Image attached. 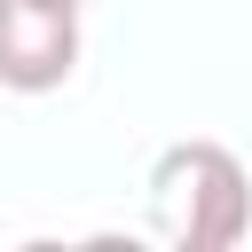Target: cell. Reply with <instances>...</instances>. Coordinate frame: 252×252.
Listing matches in <instances>:
<instances>
[{"label":"cell","mask_w":252,"mask_h":252,"mask_svg":"<svg viewBox=\"0 0 252 252\" xmlns=\"http://www.w3.org/2000/svg\"><path fill=\"white\" fill-rule=\"evenodd\" d=\"M150 228L173 252H228L252 228V173L228 142L189 134L165 142L150 165Z\"/></svg>","instance_id":"6da1fadb"},{"label":"cell","mask_w":252,"mask_h":252,"mask_svg":"<svg viewBox=\"0 0 252 252\" xmlns=\"http://www.w3.org/2000/svg\"><path fill=\"white\" fill-rule=\"evenodd\" d=\"M71 8H87V0H71Z\"/></svg>","instance_id":"3957f363"},{"label":"cell","mask_w":252,"mask_h":252,"mask_svg":"<svg viewBox=\"0 0 252 252\" xmlns=\"http://www.w3.org/2000/svg\"><path fill=\"white\" fill-rule=\"evenodd\" d=\"M87 55L71 0H0V87L8 94H55Z\"/></svg>","instance_id":"7a4b0ae2"}]
</instances>
